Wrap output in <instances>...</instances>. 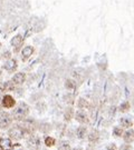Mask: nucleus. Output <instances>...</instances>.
<instances>
[{
    "mask_svg": "<svg viewBox=\"0 0 134 150\" xmlns=\"http://www.w3.org/2000/svg\"><path fill=\"white\" fill-rule=\"evenodd\" d=\"M23 40H24L23 36L21 34H17V36H15L11 39V46L15 47V48H19L21 46V43H23Z\"/></svg>",
    "mask_w": 134,
    "mask_h": 150,
    "instance_id": "423d86ee",
    "label": "nucleus"
},
{
    "mask_svg": "<svg viewBox=\"0 0 134 150\" xmlns=\"http://www.w3.org/2000/svg\"><path fill=\"white\" fill-rule=\"evenodd\" d=\"M17 66V62L16 60H14V59H9L7 60V62L5 64V68H6V70H8V71H12Z\"/></svg>",
    "mask_w": 134,
    "mask_h": 150,
    "instance_id": "1a4fd4ad",
    "label": "nucleus"
},
{
    "mask_svg": "<svg viewBox=\"0 0 134 150\" xmlns=\"http://www.w3.org/2000/svg\"><path fill=\"white\" fill-rule=\"evenodd\" d=\"M11 124V118L7 112H1L0 114V128L6 129Z\"/></svg>",
    "mask_w": 134,
    "mask_h": 150,
    "instance_id": "f03ea898",
    "label": "nucleus"
},
{
    "mask_svg": "<svg viewBox=\"0 0 134 150\" xmlns=\"http://www.w3.org/2000/svg\"><path fill=\"white\" fill-rule=\"evenodd\" d=\"M2 93H3V89H2V88H0V96H2Z\"/></svg>",
    "mask_w": 134,
    "mask_h": 150,
    "instance_id": "9b49d317",
    "label": "nucleus"
},
{
    "mask_svg": "<svg viewBox=\"0 0 134 150\" xmlns=\"http://www.w3.org/2000/svg\"><path fill=\"white\" fill-rule=\"evenodd\" d=\"M15 105H16V101L10 95L3 96V98H2V106L5 108H12V107H15Z\"/></svg>",
    "mask_w": 134,
    "mask_h": 150,
    "instance_id": "7ed1b4c3",
    "label": "nucleus"
},
{
    "mask_svg": "<svg viewBox=\"0 0 134 150\" xmlns=\"http://www.w3.org/2000/svg\"><path fill=\"white\" fill-rule=\"evenodd\" d=\"M54 145V139L53 138H46V146H53Z\"/></svg>",
    "mask_w": 134,
    "mask_h": 150,
    "instance_id": "9d476101",
    "label": "nucleus"
},
{
    "mask_svg": "<svg viewBox=\"0 0 134 150\" xmlns=\"http://www.w3.org/2000/svg\"><path fill=\"white\" fill-rule=\"evenodd\" d=\"M0 46H1V45H0Z\"/></svg>",
    "mask_w": 134,
    "mask_h": 150,
    "instance_id": "f8f14e48",
    "label": "nucleus"
},
{
    "mask_svg": "<svg viewBox=\"0 0 134 150\" xmlns=\"http://www.w3.org/2000/svg\"><path fill=\"white\" fill-rule=\"evenodd\" d=\"M11 147H12V143L10 141V139H8V138L0 139V148L1 149H8V148H11Z\"/></svg>",
    "mask_w": 134,
    "mask_h": 150,
    "instance_id": "6e6552de",
    "label": "nucleus"
},
{
    "mask_svg": "<svg viewBox=\"0 0 134 150\" xmlns=\"http://www.w3.org/2000/svg\"><path fill=\"white\" fill-rule=\"evenodd\" d=\"M33 52H34V48H33V47H30V46H27V47H25V48L23 49V51H21L23 59L29 58V57L33 55Z\"/></svg>",
    "mask_w": 134,
    "mask_h": 150,
    "instance_id": "0eeeda50",
    "label": "nucleus"
},
{
    "mask_svg": "<svg viewBox=\"0 0 134 150\" xmlns=\"http://www.w3.org/2000/svg\"><path fill=\"white\" fill-rule=\"evenodd\" d=\"M26 79V75L25 74H23V72H18L16 75L12 77V82L16 83V84H21V83H24Z\"/></svg>",
    "mask_w": 134,
    "mask_h": 150,
    "instance_id": "39448f33",
    "label": "nucleus"
},
{
    "mask_svg": "<svg viewBox=\"0 0 134 150\" xmlns=\"http://www.w3.org/2000/svg\"><path fill=\"white\" fill-rule=\"evenodd\" d=\"M9 136L15 140H19V139H21L24 137V131L21 129H19V128H12L9 131Z\"/></svg>",
    "mask_w": 134,
    "mask_h": 150,
    "instance_id": "20e7f679",
    "label": "nucleus"
},
{
    "mask_svg": "<svg viewBox=\"0 0 134 150\" xmlns=\"http://www.w3.org/2000/svg\"><path fill=\"white\" fill-rule=\"evenodd\" d=\"M27 114H28V106L24 102H20L14 110V116L16 119H23Z\"/></svg>",
    "mask_w": 134,
    "mask_h": 150,
    "instance_id": "f257e3e1",
    "label": "nucleus"
}]
</instances>
